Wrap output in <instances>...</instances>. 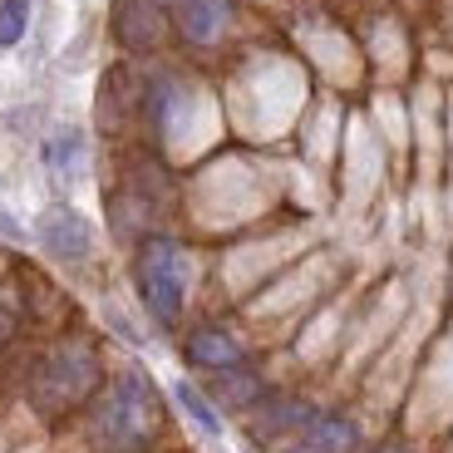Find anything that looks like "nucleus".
<instances>
[{"label":"nucleus","instance_id":"obj_1","mask_svg":"<svg viewBox=\"0 0 453 453\" xmlns=\"http://www.w3.org/2000/svg\"><path fill=\"white\" fill-rule=\"evenodd\" d=\"M158 434V395L138 370H124L89 414V439L109 453H138Z\"/></svg>","mask_w":453,"mask_h":453},{"label":"nucleus","instance_id":"obj_2","mask_svg":"<svg viewBox=\"0 0 453 453\" xmlns=\"http://www.w3.org/2000/svg\"><path fill=\"white\" fill-rule=\"evenodd\" d=\"M99 389V355L84 340H65L30 374V404L40 414H69Z\"/></svg>","mask_w":453,"mask_h":453},{"label":"nucleus","instance_id":"obj_3","mask_svg":"<svg viewBox=\"0 0 453 453\" xmlns=\"http://www.w3.org/2000/svg\"><path fill=\"white\" fill-rule=\"evenodd\" d=\"M134 281L148 316L158 326H178L182 306H188V251L173 237H143L134 257Z\"/></svg>","mask_w":453,"mask_h":453},{"label":"nucleus","instance_id":"obj_4","mask_svg":"<svg viewBox=\"0 0 453 453\" xmlns=\"http://www.w3.org/2000/svg\"><path fill=\"white\" fill-rule=\"evenodd\" d=\"M40 242H45V251L59 261H84L94 247V232L74 207H50V212L40 217Z\"/></svg>","mask_w":453,"mask_h":453},{"label":"nucleus","instance_id":"obj_5","mask_svg":"<svg viewBox=\"0 0 453 453\" xmlns=\"http://www.w3.org/2000/svg\"><path fill=\"white\" fill-rule=\"evenodd\" d=\"M163 5L182 30V40H193V45H212L232 20V0H163Z\"/></svg>","mask_w":453,"mask_h":453},{"label":"nucleus","instance_id":"obj_6","mask_svg":"<svg viewBox=\"0 0 453 453\" xmlns=\"http://www.w3.org/2000/svg\"><path fill=\"white\" fill-rule=\"evenodd\" d=\"M188 360L197 365V370H232V365H242V345L237 335H226L222 326H197L193 335H188Z\"/></svg>","mask_w":453,"mask_h":453},{"label":"nucleus","instance_id":"obj_7","mask_svg":"<svg viewBox=\"0 0 453 453\" xmlns=\"http://www.w3.org/2000/svg\"><path fill=\"white\" fill-rule=\"evenodd\" d=\"M301 434H306L311 453H355L360 449V424H355L350 414H335V409L311 414V424Z\"/></svg>","mask_w":453,"mask_h":453},{"label":"nucleus","instance_id":"obj_8","mask_svg":"<svg viewBox=\"0 0 453 453\" xmlns=\"http://www.w3.org/2000/svg\"><path fill=\"white\" fill-rule=\"evenodd\" d=\"M158 5L163 0H119V11H113V25H119V40L124 45H153L158 40Z\"/></svg>","mask_w":453,"mask_h":453},{"label":"nucleus","instance_id":"obj_9","mask_svg":"<svg viewBox=\"0 0 453 453\" xmlns=\"http://www.w3.org/2000/svg\"><path fill=\"white\" fill-rule=\"evenodd\" d=\"M251 414H257L261 434H286V429H306L316 409L301 404V399H266V404H257Z\"/></svg>","mask_w":453,"mask_h":453},{"label":"nucleus","instance_id":"obj_10","mask_svg":"<svg viewBox=\"0 0 453 453\" xmlns=\"http://www.w3.org/2000/svg\"><path fill=\"white\" fill-rule=\"evenodd\" d=\"M217 395L226 399V404H237V409H257L261 404V374L247 370V365H232V370H217Z\"/></svg>","mask_w":453,"mask_h":453},{"label":"nucleus","instance_id":"obj_11","mask_svg":"<svg viewBox=\"0 0 453 453\" xmlns=\"http://www.w3.org/2000/svg\"><path fill=\"white\" fill-rule=\"evenodd\" d=\"M173 399H178L182 414H188V419H193L197 429L207 434V439H217V434H222V414H217V409L207 404V395H197L188 380H178V385H173Z\"/></svg>","mask_w":453,"mask_h":453},{"label":"nucleus","instance_id":"obj_12","mask_svg":"<svg viewBox=\"0 0 453 453\" xmlns=\"http://www.w3.org/2000/svg\"><path fill=\"white\" fill-rule=\"evenodd\" d=\"M80 153H84V138L74 134V128H65L59 138H50V143H45V163L59 173V178H69V173L80 168Z\"/></svg>","mask_w":453,"mask_h":453},{"label":"nucleus","instance_id":"obj_13","mask_svg":"<svg viewBox=\"0 0 453 453\" xmlns=\"http://www.w3.org/2000/svg\"><path fill=\"white\" fill-rule=\"evenodd\" d=\"M30 25V0H0V50H15Z\"/></svg>","mask_w":453,"mask_h":453},{"label":"nucleus","instance_id":"obj_14","mask_svg":"<svg viewBox=\"0 0 453 453\" xmlns=\"http://www.w3.org/2000/svg\"><path fill=\"white\" fill-rule=\"evenodd\" d=\"M15 326H20V296L15 286H0V345L15 335Z\"/></svg>","mask_w":453,"mask_h":453},{"label":"nucleus","instance_id":"obj_15","mask_svg":"<svg viewBox=\"0 0 453 453\" xmlns=\"http://www.w3.org/2000/svg\"><path fill=\"white\" fill-rule=\"evenodd\" d=\"M380 453H414V449H399V443H395V449H380Z\"/></svg>","mask_w":453,"mask_h":453},{"label":"nucleus","instance_id":"obj_16","mask_svg":"<svg viewBox=\"0 0 453 453\" xmlns=\"http://www.w3.org/2000/svg\"><path fill=\"white\" fill-rule=\"evenodd\" d=\"M301 453H311V449H301Z\"/></svg>","mask_w":453,"mask_h":453}]
</instances>
